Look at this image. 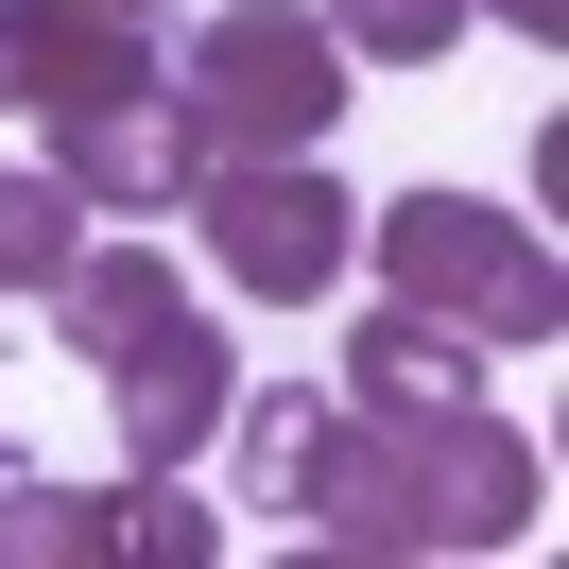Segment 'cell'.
I'll return each mask as SVG.
<instances>
[{
	"label": "cell",
	"instance_id": "cell-1",
	"mask_svg": "<svg viewBox=\"0 0 569 569\" xmlns=\"http://www.w3.org/2000/svg\"><path fill=\"white\" fill-rule=\"evenodd\" d=\"M224 431H242V500H277V518H311L328 552H518L552 500H535V449L483 415V397H449V415H362V397H224Z\"/></svg>",
	"mask_w": 569,
	"mask_h": 569
},
{
	"label": "cell",
	"instance_id": "cell-2",
	"mask_svg": "<svg viewBox=\"0 0 569 569\" xmlns=\"http://www.w3.org/2000/svg\"><path fill=\"white\" fill-rule=\"evenodd\" d=\"M173 104H190L208 156H311L346 121V36H328L311 0H224V18H190Z\"/></svg>",
	"mask_w": 569,
	"mask_h": 569
},
{
	"label": "cell",
	"instance_id": "cell-3",
	"mask_svg": "<svg viewBox=\"0 0 569 569\" xmlns=\"http://www.w3.org/2000/svg\"><path fill=\"white\" fill-rule=\"evenodd\" d=\"M380 277L415 293V311H449L466 346H552L569 328L552 242H535L518 208H483V190H397L380 208Z\"/></svg>",
	"mask_w": 569,
	"mask_h": 569
},
{
	"label": "cell",
	"instance_id": "cell-4",
	"mask_svg": "<svg viewBox=\"0 0 569 569\" xmlns=\"http://www.w3.org/2000/svg\"><path fill=\"white\" fill-rule=\"evenodd\" d=\"M173 208H208L224 293H259V311H311V293H346V259H362V208L311 173V156H190Z\"/></svg>",
	"mask_w": 569,
	"mask_h": 569
},
{
	"label": "cell",
	"instance_id": "cell-5",
	"mask_svg": "<svg viewBox=\"0 0 569 569\" xmlns=\"http://www.w3.org/2000/svg\"><path fill=\"white\" fill-rule=\"evenodd\" d=\"M208 552H224V518L173 500V466H121L104 500L0 466V569H208Z\"/></svg>",
	"mask_w": 569,
	"mask_h": 569
},
{
	"label": "cell",
	"instance_id": "cell-6",
	"mask_svg": "<svg viewBox=\"0 0 569 569\" xmlns=\"http://www.w3.org/2000/svg\"><path fill=\"white\" fill-rule=\"evenodd\" d=\"M224 397H242V362H224V328L190 311H156V328H121L104 346V415H121V466H190V449H224Z\"/></svg>",
	"mask_w": 569,
	"mask_h": 569
},
{
	"label": "cell",
	"instance_id": "cell-7",
	"mask_svg": "<svg viewBox=\"0 0 569 569\" xmlns=\"http://www.w3.org/2000/svg\"><path fill=\"white\" fill-rule=\"evenodd\" d=\"M52 121V173L87 190V208H173L190 190V104H173V70H139V87H104V104H36Z\"/></svg>",
	"mask_w": 569,
	"mask_h": 569
},
{
	"label": "cell",
	"instance_id": "cell-8",
	"mask_svg": "<svg viewBox=\"0 0 569 569\" xmlns=\"http://www.w3.org/2000/svg\"><path fill=\"white\" fill-rule=\"evenodd\" d=\"M139 18H104V0H0V104H104V87H139Z\"/></svg>",
	"mask_w": 569,
	"mask_h": 569
},
{
	"label": "cell",
	"instance_id": "cell-9",
	"mask_svg": "<svg viewBox=\"0 0 569 569\" xmlns=\"http://www.w3.org/2000/svg\"><path fill=\"white\" fill-rule=\"evenodd\" d=\"M346 397L362 415H449V397H483V346H466L449 311H362V346H346Z\"/></svg>",
	"mask_w": 569,
	"mask_h": 569
},
{
	"label": "cell",
	"instance_id": "cell-10",
	"mask_svg": "<svg viewBox=\"0 0 569 569\" xmlns=\"http://www.w3.org/2000/svg\"><path fill=\"white\" fill-rule=\"evenodd\" d=\"M173 293H190V277H173V259H156V242H87L70 277L36 293V311H52V346H70V362H104L121 328H156V311H173Z\"/></svg>",
	"mask_w": 569,
	"mask_h": 569
},
{
	"label": "cell",
	"instance_id": "cell-11",
	"mask_svg": "<svg viewBox=\"0 0 569 569\" xmlns=\"http://www.w3.org/2000/svg\"><path fill=\"white\" fill-rule=\"evenodd\" d=\"M87 259V190L70 173H0V293H52Z\"/></svg>",
	"mask_w": 569,
	"mask_h": 569
},
{
	"label": "cell",
	"instance_id": "cell-12",
	"mask_svg": "<svg viewBox=\"0 0 569 569\" xmlns=\"http://www.w3.org/2000/svg\"><path fill=\"white\" fill-rule=\"evenodd\" d=\"M311 18L362 52V70H431V52H466V18H483V0H311Z\"/></svg>",
	"mask_w": 569,
	"mask_h": 569
},
{
	"label": "cell",
	"instance_id": "cell-13",
	"mask_svg": "<svg viewBox=\"0 0 569 569\" xmlns=\"http://www.w3.org/2000/svg\"><path fill=\"white\" fill-rule=\"evenodd\" d=\"M500 18H518V36H552V18H569V0H500Z\"/></svg>",
	"mask_w": 569,
	"mask_h": 569
}]
</instances>
